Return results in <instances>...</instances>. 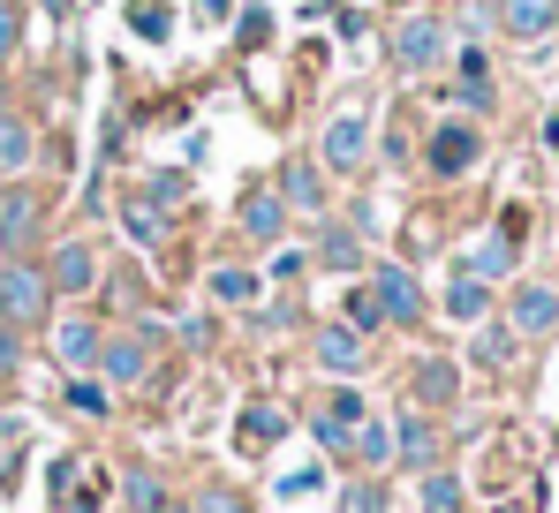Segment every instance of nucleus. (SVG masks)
<instances>
[{"mask_svg":"<svg viewBox=\"0 0 559 513\" xmlns=\"http://www.w3.org/2000/svg\"><path fill=\"white\" fill-rule=\"evenodd\" d=\"M507 325H514V341H537V333H552L559 325V295L545 279H522L514 295H507Z\"/></svg>","mask_w":559,"mask_h":513,"instance_id":"423d86ee","label":"nucleus"},{"mask_svg":"<svg viewBox=\"0 0 559 513\" xmlns=\"http://www.w3.org/2000/svg\"><path fill=\"white\" fill-rule=\"evenodd\" d=\"M468 355H476L484 370H507V362H514V325H484V318H476V341H468Z\"/></svg>","mask_w":559,"mask_h":513,"instance_id":"b1692460","label":"nucleus"},{"mask_svg":"<svg viewBox=\"0 0 559 513\" xmlns=\"http://www.w3.org/2000/svg\"><path fill=\"white\" fill-rule=\"evenodd\" d=\"M38 219H46V196L23 181V174H8V189H0V242L15 250V242H31L38 235Z\"/></svg>","mask_w":559,"mask_h":513,"instance_id":"0eeeda50","label":"nucleus"},{"mask_svg":"<svg viewBox=\"0 0 559 513\" xmlns=\"http://www.w3.org/2000/svg\"><path fill=\"white\" fill-rule=\"evenodd\" d=\"M69 408H76V416H114V408H106V378H76V385H69Z\"/></svg>","mask_w":559,"mask_h":513,"instance_id":"2f4dec72","label":"nucleus"},{"mask_svg":"<svg viewBox=\"0 0 559 513\" xmlns=\"http://www.w3.org/2000/svg\"><path fill=\"white\" fill-rule=\"evenodd\" d=\"M15 362H23V333L0 325V378H15Z\"/></svg>","mask_w":559,"mask_h":513,"instance_id":"e433bc0d","label":"nucleus"},{"mask_svg":"<svg viewBox=\"0 0 559 513\" xmlns=\"http://www.w3.org/2000/svg\"><path fill=\"white\" fill-rule=\"evenodd\" d=\"M129 31H136L144 46H167V38H175V8H167V0H129Z\"/></svg>","mask_w":559,"mask_h":513,"instance_id":"4be33fe9","label":"nucleus"},{"mask_svg":"<svg viewBox=\"0 0 559 513\" xmlns=\"http://www.w3.org/2000/svg\"><path fill=\"white\" fill-rule=\"evenodd\" d=\"M310 264H325V272H356V264H364V242H356L348 227L318 219V242H310Z\"/></svg>","mask_w":559,"mask_h":513,"instance_id":"f3484780","label":"nucleus"},{"mask_svg":"<svg viewBox=\"0 0 559 513\" xmlns=\"http://www.w3.org/2000/svg\"><path fill=\"white\" fill-rule=\"evenodd\" d=\"M559 23V0H499V31L507 38H545Z\"/></svg>","mask_w":559,"mask_h":513,"instance_id":"dca6fc26","label":"nucleus"},{"mask_svg":"<svg viewBox=\"0 0 559 513\" xmlns=\"http://www.w3.org/2000/svg\"><path fill=\"white\" fill-rule=\"evenodd\" d=\"M38 8H46L53 23H69V8H76V0H38Z\"/></svg>","mask_w":559,"mask_h":513,"instance_id":"a18cd8bd","label":"nucleus"},{"mask_svg":"<svg viewBox=\"0 0 559 513\" xmlns=\"http://www.w3.org/2000/svg\"><path fill=\"white\" fill-rule=\"evenodd\" d=\"M302 491H325V468H295V476H280V499H302Z\"/></svg>","mask_w":559,"mask_h":513,"instance_id":"f704fd0d","label":"nucleus"},{"mask_svg":"<svg viewBox=\"0 0 559 513\" xmlns=\"http://www.w3.org/2000/svg\"><path fill=\"white\" fill-rule=\"evenodd\" d=\"M144 196H152L159 212H175V204H189V174L182 167H159L152 181H144Z\"/></svg>","mask_w":559,"mask_h":513,"instance_id":"c756f323","label":"nucleus"},{"mask_svg":"<svg viewBox=\"0 0 559 513\" xmlns=\"http://www.w3.org/2000/svg\"><path fill=\"white\" fill-rule=\"evenodd\" d=\"M76 468H84V461H53V476H46V491H53V499H69V484H76Z\"/></svg>","mask_w":559,"mask_h":513,"instance_id":"ea45409f","label":"nucleus"},{"mask_svg":"<svg viewBox=\"0 0 559 513\" xmlns=\"http://www.w3.org/2000/svg\"><path fill=\"white\" fill-rule=\"evenodd\" d=\"M98 370H106V385H136V378L152 370V347H144V333H121V341H98Z\"/></svg>","mask_w":559,"mask_h":513,"instance_id":"9b49d317","label":"nucleus"},{"mask_svg":"<svg viewBox=\"0 0 559 513\" xmlns=\"http://www.w3.org/2000/svg\"><path fill=\"white\" fill-rule=\"evenodd\" d=\"M310 355H318V370H333V378H356V370H371V341H364L348 318L318 325V333H310Z\"/></svg>","mask_w":559,"mask_h":513,"instance_id":"20e7f679","label":"nucleus"},{"mask_svg":"<svg viewBox=\"0 0 559 513\" xmlns=\"http://www.w3.org/2000/svg\"><path fill=\"white\" fill-rule=\"evenodd\" d=\"M273 189H280V204H287V212H310V219L325 212V181L310 174V159H287V167L273 174Z\"/></svg>","mask_w":559,"mask_h":513,"instance_id":"ddd939ff","label":"nucleus"},{"mask_svg":"<svg viewBox=\"0 0 559 513\" xmlns=\"http://www.w3.org/2000/svg\"><path fill=\"white\" fill-rule=\"evenodd\" d=\"M393 461L401 468H439V430H431V416H401L393 423Z\"/></svg>","mask_w":559,"mask_h":513,"instance_id":"f8f14e48","label":"nucleus"},{"mask_svg":"<svg viewBox=\"0 0 559 513\" xmlns=\"http://www.w3.org/2000/svg\"><path fill=\"white\" fill-rule=\"evenodd\" d=\"M15 46H23V15H15V0H0V69L15 61Z\"/></svg>","mask_w":559,"mask_h":513,"instance_id":"72a5a7b5","label":"nucleus"},{"mask_svg":"<svg viewBox=\"0 0 559 513\" xmlns=\"http://www.w3.org/2000/svg\"><path fill=\"white\" fill-rule=\"evenodd\" d=\"M462 84H491V61H484V46H462Z\"/></svg>","mask_w":559,"mask_h":513,"instance_id":"4c0bfd02","label":"nucleus"},{"mask_svg":"<svg viewBox=\"0 0 559 513\" xmlns=\"http://www.w3.org/2000/svg\"><path fill=\"white\" fill-rule=\"evenodd\" d=\"M318 416H325V423H341V430H356V423H364V416H371V401H364V393H356V385H333V393H325V408H318Z\"/></svg>","mask_w":559,"mask_h":513,"instance_id":"bb28decb","label":"nucleus"},{"mask_svg":"<svg viewBox=\"0 0 559 513\" xmlns=\"http://www.w3.org/2000/svg\"><path fill=\"white\" fill-rule=\"evenodd\" d=\"M462 272H476V279H507V272H514V242H507V235H491V242H476Z\"/></svg>","mask_w":559,"mask_h":513,"instance_id":"393cba45","label":"nucleus"},{"mask_svg":"<svg viewBox=\"0 0 559 513\" xmlns=\"http://www.w3.org/2000/svg\"><path fill=\"white\" fill-rule=\"evenodd\" d=\"M348 453H356L364 468H385V461H393V423L364 416V423H356V438H348Z\"/></svg>","mask_w":559,"mask_h":513,"instance_id":"5701e85b","label":"nucleus"},{"mask_svg":"<svg viewBox=\"0 0 559 513\" xmlns=\"http://www.w3.org/2000/svg\"><path fill=\"white\" fill-rule=\"evenodd\" d=\"M302 264H310V256H302V250H280V256H273V279H295Z\"/></svg>","mask_w":559,"mask_h":513,"instance_id":"37998d69","label":"nucleus"},{"mask_svg":"<svg viewBox=\"0 0 559 513\" xmlns=\"http://www.w3.org/2000/svg\"><path fill=\"white\" fill-rule=\"evenodd\" d=\"M341 513H385V491H378V484H356V491L341 499Z\"/></svg>","mask_w":559,"mask_h":513,"instance_id":"c9c22d12","label":"nucleus"},{"mask_svg":"<svg viewBox=\"0 0 559 513\" xmlns=\"http://www.w3.org/2000/svg\"><path fill=\"white\" fill-rule=\"evenodd\" d=\"M454 385H462V378H454V362H439V355L416 370V393H424L431 408H447V401H454Z\"/></svg>","mask_w":559,"mask_h":513,"instance_id":"cd10ccee","label":"nucleus"},{"mask_svg":"<svg viewBox=\"0 0 559 513\" xmlns=\"http://www.w3.org/2000/svg\"><path fill=\"white\" fill-rule=\"evenodd\" d=\"M318 159H325L333 174H356L364 159H371V114H364V106L333 114V121H325V136H318Z\"/></svg>","mask_w":559,"mask_h":513,"instance_id":"f03ea898","label":"nucleus"},{"mask_svg":"<svg viewBox=\"0 0 559 513\" xmlns=\"http://www.w3.org/2000/svg\"><path fill=\"white\" fill-rule=\"evenodd\" d=\"M545 144H552V152H559V114H545Z\"/></svg>","mask_w":559,"mask_h":513,"instance_id":"49530a36","label":"nucleus"},{"mask_svg":"<svg viewBox=\"0 0 559 513\" xmlns=\"http://www.w3.org/2000/svg\"><path fill=\"white\" fill-rule=\"evenodd\" d=\"M46 310H53L46 272H38V264H8V272H0V325H15V333H23V325H38Z\"/></svg>","mask_w":559,"mask_h":513,"instance_id":"f257e3e1","label":"nucleus"},{"mask_svg":"<svg viewBox=\"0 0 559 513\" xmlns=\"http://www.w3.org/2000/svg\"><path fill=\"white\" fill-rule=\"evenodd\" d=\"M476 152H484V144H476V129H468V121H439L424 159H431V174H447V181H454V174L476 167Z\"/></svg>","mask_w":559,"mask_h":513,"instance_id":"1a4fd4ad","label":"nucleus"},{"mask_svg":"<svg viewBox=\"0 0 559 513\" xmlns=\"http://www.w3.org/2000/svg\"><path fill=\"white\" fill-rule=\"evenodd\" d=\"M447 61V23L439 15H408L401 31H393V69L401 76H424V69H439Z\"/></svg>","mask_w":559,"mask_h":513,"instance_id":"7ed1b4c3","label":"nucleus"},{"mask_svg":"<svg viewBox=\"0 0 559 513\" xmlns=\"http://www.w3.org/2000/svg\"><path fill=\"white\" fill-rule=\"evenodd\" d=\"M371 295L385 310V325H424V287L408 264H371Z\"/></svg>","mask_w":559,"mask_h":513,"instance_id":"39448f33","label":"nucleus"},{"mask_svg":"<svg viewBox=\"0 0 559 513\" xmlns=\"http://www.w3.org/2000/svg\"><path fill=\"white\" fill-rule=\"evenodd\" d=\"M31 159H38V129L15 106H0V174H23Z\"/></svg>","mask_w":559,"mask_h":513,"instance_id":"2eb2a0df","label":"nucleus"},{"mask_svg":"<svg viewBox=\"0 0 559 513\" xmlns=\"http://www.w3.org/2000/svg\"><path fill=\"white\" fill-rule=\"evenodd\" d=\"M424 513H462V484L447 468H424Z\"/></svg>","mask_w":559,"mask_h":513,"instance_id":"c85d7f7f","label":"nucleus"},{"mask_svg":"<svg viewBox=\"0 0 559 513\" xmlns=\"http://www.w3.org/2000/svg\"><path fill=\"white\" fill-rule=\"evenodd\" d=\"M121 499H129V513H167V491H159L152 468H129L121 476Z\"/></svg>","mask_w":559,"mask_h":513,"instance_id":"a878e982","label":"nucleus"},{"mask_svg":"<svg viewBox=\"0 0 559 513\" xmlns=\"http://www.w3.org/2000/svg\"><path fill=\"white\" fill-rule=\"evenodd\" d=\"M484 310H491V287H484L476 272H454V279H447V318H462V325H476Z\"/></svg>","mask_w":559,"mask_h":513,"instance_id":"412c9836","label":"nucleus"},{"mask_svg":"<svg viewBox=\"0 0 559 513\" xmlns=\"http://www.w3.org/2000/svg\"><path fill=\"white\" fill-rule=\"evenodd\" d=\"M499 235L522 250V235H530V212H522V204H507V212H499Z\"/></svg>","mask_w":559,"mask_h":513,"instance_id":"58836bf2","label":"nucleus"},{"mask_svg":"<svg viewBox=\"0 0 559 513\" xmlns=\"http://www.w3.org/2000/svg\"><path fill=\"white\" fill-rule=\"evenodd\" d=\"M197 15H204V23H227V15H235V0H197Z\"/></svg>","mask_w":559,"mask_h":513,"instance_id":"c03bdc74","label":"nucleus"},{"mask_svg":"<svg viewBox=\"0 0 559 513\" xmlns=\"http://www.w3.org/2000/svg\"><path fill=\"white\" fill-rule=\"evenodd\" d=\"M53 355H61V370L98 362V325L92 318H61V325H53Z\"/></svg>","mask_w":559,"mask_h":513,"instance_id":"a211bd4d","label":"nucleus"},{"mask_svg":"<svg viewBox=\"0 0 559 513\" xmlns=\"http://www.w3.org/2000/svg\"><path fill=\"white\" fill-rule=\"evenodd\" d=\"M197 513H250V499H235V491H204V506Z\"/></svg>","mask_w":559,"mask_h":513,"instance_id":"a19ab883","label":"nucleus"},{"mask_svg":"<svg viewBox=\"0 0 559 513\" xmlns=\"http://www.w3.org/2000/svg\"><path fill=\"white\" fill-rule=\"evenodd\" d=\"M235 219H242V235H250L258 250H273L280 235H287V204H280V189H242Z\"/></svg>","mask_w":559,"mask_h":513,"instance_id":"6e6552de","label":"nucleus"},{"mask_svg":"<svg viewBox=\"0 0 559 513\" xmlns=\"http://www.w3.org/2000/svg\"><path fill=\"white\" fill-rule=\"evenodd\" d=\"M235 38H242V46H265V38H273V15H265V8H235Z\"/></svg>","mask_w":559,"mask_h":513,"instance_id":"473e14b6","label":"nucleus"},{"mask_svg":"<svg viewBox=\"0 0 559 513\" xmlns=\"http://www.w3.org/2000/svg\"><path fill=\"white\" fill-rule=\"evenodd\" d=\"M454 106H468V114H484V106H491V84H462V91H454Z\"/></svg>","mask_w":559,"mask_h":513,"instance_id":"79ce46f5","label":"nucleus"},{"mask_svg":"<svg viewBox=\"0 0 559 513\" xmlns=\"http://www.w3.org/2000/svg\"><path fill=\"white\" fill-rule=\"evenodd\" d=\"M258 287H265L258 272H242V264H212V302H219V310H250Z\"/></svg>","mask_w":559,"mask_h":513,"instance_id":"aec40b11","label":"nucleus"},{"mask_svg":"<svg viewBox=\"0 0 559 513\" xmlns=\"http://www.w3.org/2000/svg\"><path fill=\"white\" fill-rule=\"evenodd\" d=\"M348 325H356L364 341H371L378 325H385V310H378V295H371V287H348Z\"/></svg>","mask_w":559,"mask_h":513,"instance_id":"7c9ffc66","label":"nucleus"},{"mask_svg":"<svg viewBox=\"0 0 559 513\" xmlns=\"http://www.w3.org/2000/svg\"><path fill=\"white\" fill-rule=\"evenodd\" d=\"M280 438H287V408H265V401L242 408V423H235V445H242V453H265Z\"/></svg>","mask_w":559,"mask_h":513,"instance_id":"6ab92c4d","label":"nucleus"},{"mask_svg":"<svg viewBox=\"0 0 559 513\" xmlns=\"http://www.w3.org/2000/svg\"><path fill=\"white\" fill-rule=\"evenodd\" d=\"M98 279V256H92V242H61V250L46 256V287L53 295H84Z\"/></svg>","mask_w":559,"mask_h":513,"instance_id":"9d476101","label":"nucleus"},{"mask_svg":"<svg viewBox=\"0 0 559 513\" xmlns=\"http://www.w3.org/2000/svg\"><path fill=\"white\" fill-rule=\"evenodd\" d=\"M167 513H182V506H167Z\"/></svg>","mask_w":559,"mask_h":513,"instance_id":"de8ad7c7","label":"nucleus"},{"mask_svg":"<svg viewBox=\"0 0 559 513\" xmlns=\"http://www.w3.org/2000/svg\"><path fill=\"white\" fill-rule=\"evenodd\" d=\"M121 235H129L136 250H159V242H167V212H159L144 189H129V196H121Z\"/></svg>","mask_w":559,"mask_h":513,"instance_id":"4468645a","label":"nucleus"}]
</instances>
